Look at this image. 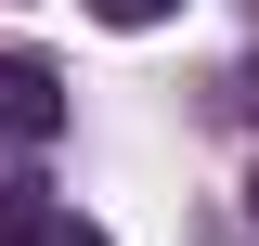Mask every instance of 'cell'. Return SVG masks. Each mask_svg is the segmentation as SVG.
<instances>
[{
	"instance_id": "3957f363",
	"label": "cell",
	"mask_w": 259,
	"mask_h": 246,
	"mask_svg": "<svg viewBox=\"0 0 259 246\" xmlns=\"http://www.w3.org/2000/svg\"><path fill=\"white\" fill-rule=\"evenodd\" d=\"M104 26H168V13H182V0H91Z\"/></svg>"
},
{
	"instance_id": "5b68a950",
	"label": "cell",
	"mask_w": 259,
	"mask_h": 246,
	"mask_svg": "<svg viewBox=\"0 0 259 246\" xmlns=\"http://www.w3.org/2000/svg\"><path fill=\"white\" fill-rule=\"evenodd\" d=\"M246 220H259V182H246Z\"/></svg>"
},
{
	"instance_id": "6da1fadb",
	"label": "cell",
	"mask_w": 259,
	"mask_h": 246,
	"mask_svg": "<svg viewBox=\"0 0 259 246\" xmlns=\"http://www.w3.org/2000/svg\"><path fill=\"white\" fill-rule=\"evenodd\" d=\"M65 130V78L39 52H0V143H52Z\"/></svg>"
},
{
	"instance_id": "7a4b0ae2",
	"label": "cell",
	"mask_w": 259,
	"mask_h": 246,
	"mask_svg": "<svg viewBox=\"0 0 259 246\" xmlns=\"http://www.w3.org/2000/svg\"><path fill=\"white\" fill-rule=\"evenodd\" d=\"M0 246H104V220H78V208H26Z\"/></svg>"
},
{
	"instance_id": "277c9868",
	"label": "cell",
	"mask_w": 259,
	"mask_h": 246,
	"mask_svg": "<svg viewBox=\"0 0 259 246\" xmlns=\"http://www.w3.org/2000/svg\"><path fill=\"white\" fill-rule=\"evenodd\" d=\"M26 208H39V194H26V182H0V233H13V220H26Z\"/></svg>"
}]
</instances>
